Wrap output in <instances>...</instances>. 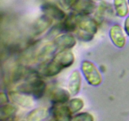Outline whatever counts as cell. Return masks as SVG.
I'll use <instances>...</instances> for the list:
<instances>
[{"mask_svg":"<svg viewBox=\"0 0 129 121\" xmlns=\"http://www.w3.org/2000/svg\"><path fill=\"white\" fill-rule=\"evenodd\" d=\"M68 107L72 113H75L81 110L84 107V102L81 98H75L69 100Z\"/></svg>","mask_w":129,"mask_h":121,"instance_id":"d6986e66","label":"cell"},{"mask_svg":"<svg viewBox=\"0 0 129 121\" xmlns=\"http://www.w3.org/2000/svg\"><path fill=\"white\" fill-rule=\"evenodd\" d=\"M96 9L95 3L93 0H77L72 8L74 13L84 15H89Z\"/></svg>","mask_w":129,"mask_h":121,"instance_id":"30bf717a","label":"cell"},{"mask_svg":"<svg viewBox=\"0 0 129 121\" xmlns=\"http://www.w3.org/2000/svg\"><path fill=\"white\" fill-rule=\"evenodd\" d=\"M9 98H10L9 96H7L6 93L4 92H1L0 93V104L1 105L8 103Z\"/></svg>","mask_w":129,"mask_h":121,"instance_id":"603a6c76","label":"cell"},{"mask_svg":"<svg viewBox=\"0 0 129 121\" xmlns=\"http://www.w3.org/2000/svg\"><path fill=\"white\" fill-rule=\"evenodd\" d=\"M57 49L69 50L76 44V40L74 35L69 33L60 34L57 36L53 41Z\"/></svg>","mask_w":129,"mask_h":121,"instance_id":"ba28073f","label":"cell"},{"mask_svg":"<svg viewBox=\"0 0 129 121\" xmlns=\"http://www.w3.org/2000/svg\"><path fill=\"white\" fill-rule=\"evenodd\" d=\"M113 9L110 4L102 1L95 10L94 20L99 24L102 23L105 20L112 17Z\"/></svg>","mask_w":129,"mask_h":121,"instance_id":"9c48e42d","label":"cell"},{"mask_svg":"<svg viewBox=\"0 0 129 121\" xmlns=\"http://www.w3.org/2000/svg\"><path fill=\"white\" fill-rule=\"evenodd\" d=\"M128 4H129V0H128Z\"/></svg>","mask_w":129,"mask_h":121,"instance_id":"484cf974","label":"cell"},{"mask_svg":"<svg viewBox=\"0 0 129 121\" xmlns=\"http://www.w3.org/2000/svg\"><path fill=\"white\" fill-rule=\"evenodd\" d=\"M52 117L57 120H72V114L68 105L63 104H54L50 110Z\"/></svg>","mask_w":129,"mask_h":121,"instance_id":"7c38bea8","label":"cell"},{"mask_svg":"<svg viewBox=\"0 0 129 121\" xmlns=\"http://www.w3.org/2000/svg\"><path fill=\"white\" fill-rule=\"evenodd\" d=\"M81 71L89 84L96 86L102 83V77L101 73L92 62L87 60H83L81 63Z\"/></svg>","mask_w":129,"mask_h":121,"instance_id":"7a4b0ae2","label":"cell"},{"mask_svg":"<svg viewBox=\"0 0 129 121\" xmlns=\"http://www.w3.org/2000/svg\"><path fill=\"white\" fill-rule=\"evenodd\" d=\"M53 19L45 15L35 20L31 26V34L34 36H39L45 32L52 24Z\"/></svg>","mask_w":129,"mask_h":121,"instance_id":"52a82bcc","label":"cell"},{"mask_svg":"<svg viewBox=\"0 0 129 121\" xmlns=\"http://www.w3.org/2000/svg\"><path fill=\"white\" fill-rule=\"evenodd\" d=\"M74 54L69 50H60L50 60L57 71L60 73L63 69L69 68L74 62Z\"/></svg>","mask_w":129,"mask_h":121,"instance_id":"3957f363","label":"cell"},{"mask_svg":"<svg viewBox=\"0 0 129 121\" xmlns=\"http://www.w3.org/2000/svg\"><path fill=\"white\" fill-rule=\"evenodd\" d=\"M10 100L16 105L23 108H30L34 104L32 96L19 91H11L8 93Z\"/></svg>","mask_w":129,"mask_h":121,"instance_id":"5b68a950","label":"cell"},{"mask_svg":"<svg viewBox=\"0 0 129 121\" xmlns=\"http://www.w3.org/2000/svg\"><path fill=\"white\" fill-rule=\"evenodd\" d=\"M18 111V107L16 105L6 103L1 105L0 108V119L2 120H10L15 117Z\"/></svg>","mask_w":129,"mask_h":121,"instance_id":"2e32d148","label":"cell"},{"mask_svg":"<svg viewBox=\"0 0 129 121\" xmlns=\"http://www.w3.org/2000/svg\"><path fill=\"white\" fill-rule=\"evenodd\" d=\"M75 33L78 39L84 42L91 41L93 39V37H94V35L88 34V33L85 32L81 31V30H79V29H77L76 30Z\"/></svg>","mask_w":129,"mask_h":121,"instance_id":"44dd1931","label":"cell"},{"mask_svg":"<svg viewBox=\"0 0 129 121\" xmlns=\"http://www.w3.org/2000/svg\"><path fill=\"white\" fill-rule=\"evenodd\" d=\"M110 37L113 44L118 48H122L126 43V37L122 26L118 24L113 25L110 29Z\"/></svg>","mask_w":129,"mask_h":121,"instance_id":"8fae6325","label":"cell"},{"mask_svg":"<svg viewBox=\"0 0 129 121\" xmlns=\"http://www.w3.org/2000/svg\"><path fill=\"white\" fill-rule=\"evenodd\" d=\"M72 120L78 121H93L94 120V118L91 113L88 112H82L73 116Z\"/></svg>","mask_w":129,"mask_h":121,"instance_id":"ffe728a7","label":"cell"},{"mask_svg":"<svg viewBox=\"0 0 129 121\" xmlns=\"http://www.w3.org/2000/svg\"><path fill=\"white\" fill-rule=\"evenodd\" d=\"M124 28L126 34L129 36V16H127L124 22Z\"/></svg>","mask_w":129,"mask_h":121,"instance_id":"cb8c5ba5","label":"cell"},{"mask_svg":"<svg viewBox=\"0 0 129 121\" xmlns=\"http://www.w3.org/2000/svg\"><path fill=\"white\" fill-rule=\"evenodd\" d=\"M57 49L54 42L47 44L42 47L35 55V59L39 61H46Z\"/></svg>","mask_w":129,"mask_h":121,"instance_id":"9a60e30c","label":"cell"},{"mask_svg":"<svg viewBox=\"0 0 129 121\" xmlns=\"http://www.w3.org/2000/svg\"><path fill=\"white\" fill-rule=\"evenodd\" d=\"M81 86V76L78 70H74L71 74L68 81V89L71 95L75 96L78 94Z\"/></svg>","mask_w":129,"mask_h":121,"instance_id":"5bb4252c","label":"cell"},{"mask_svg":"<svg viewBox=\"0 0 129 121\" xmlns=\"http://www.w3.org/2000/svg\"><path fill=\"white\" fill-rule=\"evenodd\" d=\"M115 10L117 16L125 17L128 13V6L127 0H113Z\"/></svg>","mask_w":129,"mask_h":121,"instance_id":"ac0fdd59","label":"cell"},{"mask_svg":"<svg viewBox=\"0 0 129 121\" xmlns=\"http://www.w3.org/2000/svg\"><path fill=\"white\" fill-rule=\"evenodd\" d=\"M46 86L45 81L37 76L19 84L17 87V90L39 99L44 96L46 90Z\"/></svg>","mask_w":129,"mask_h":121,"instance_id":"6da1fadb","label":"cell"},{"mask_svg":"<svg viewBox=\"0 0 129 121\" xmlns=\"http://www.w3.org/2000/svg\"><path fill=\"white\" fill-rule=\"evenodd\" d=\"M71 93L69 91L61 88L53 89L50 95V99L54 104H64L70 99Z\"/></svg>","mask_w":129,"mask_h":121,"instance_id":"4fadbf2b","label":"cell"},{"mask_svg":"<svg viewBox=\"0 0 129 121\" xmlns=\"http://www.w3.org/2000/svg\"><path fill=\"white\" fill-rule=\"evenodd\" d=\"M74 13L77 29L94 35L96 34L98 23L94 19L91 18L89 15Z\"/></svg>","mask_w":129,"mask_h":121,"instance_id":"277c9868","label":"cell"},{"mask_svg":"<svg viewBox=\"0 0 129 121\" xmlns=\"http://www.w3.org/2000/svg\"><path fill=\"white\" fill-rule=\"evenodd\" d=\"M49 111L44 107L35 108L29 112L26 116V120L31 121H39L46 118L49 116Z\"/></svg>","mask_w":129,"mask_h":121,"instance_id":"e0dca14e","label":"cell"},{"mask_svg":"<svg viewBox=\"0 0 129 121\" xmlns=\"http://www.w3.org/2000/svg\"><path fill=\"white\" fill-rule=\"evenodd\" d=\"M42 11L53 20L63 21L66 18V14L60 8L51 3H45L41 7Z\"/></svg>","mask_w":129,"mask_h":121,"instance_id":"8992f818","label":"cell"},{"mask_svg":"<svg viewBox=\"0 0 129 121\" xmlns=\"http://www.w3.org/2000/svg\"><path fill=\"white\" fill-rule=\"evenodd\" d=\"M76 1L77 0H59V4L64 10L72 9Z\"/></svg>","mask_w":129,"mask_h":121,"instance_id":"7402d4cb","label":"cell"},{"mask_svg":"<svg viewBox=\"0 0 129 121\" xmlns=\"http://www.w3.org/2000/svg\"><path fill=\"white\" fill-rule=\"evenodd\" d=\"M93 1H102V0H93Z\"/></svg>","mask_w":129,"mask_h":121,"instance_id":"d4e9b609","label":"cell"}]
</instances>
